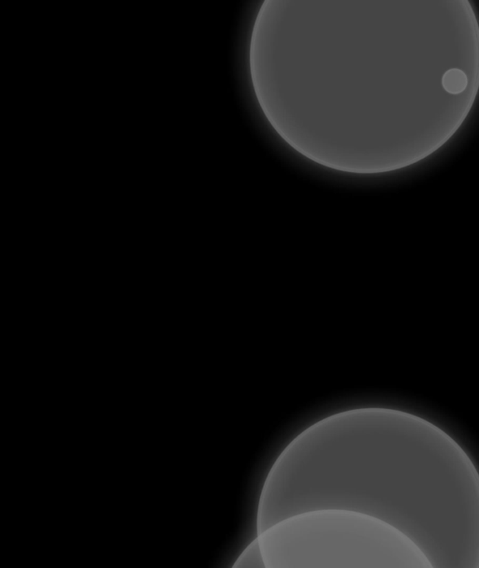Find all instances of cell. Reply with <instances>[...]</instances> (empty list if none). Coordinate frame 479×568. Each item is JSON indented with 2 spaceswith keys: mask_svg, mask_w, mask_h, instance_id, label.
I'll return each mask as SVG.
<instances>
[{
  "mask_svg": "<svg viewBox=\"0 0 479 568\" xmlns=\"http://www.w3.org/2000/svg\"><path fill=\"white\" fill-rule=\"evenodd\" d=\"M442 85L447 92L456 95L462 93L467 87V77L462 70H450L443 77Z\"/></svg>",
  "mask_w": 479,
  "mask_h": 568,
  "instance_id": "cell-3",
  "label": "cell"
},
{
  "mask_svg": "<svg viewBox=\"0 0 479 568\" xmlns=\"http://www.w3.org/2000/svg\"><path fill=\"white\" fill-rule=\"evenodd\" d=\"M266 568H433L399 529L348 509H317L257 535Z\"/></svg>",
  "mask_w": 479,
  "mask_h": 568,
  "instance_id": "cell-1",
  "label": "cell"
},
{
  "mask_svg": "<svg viewBox=\"0 0 479 568\" xmlns=\"http://www.w3.org/2000/svg\"><path fill=\"white\" fill-rule=\"evenodd\" d=\"M234 568H266L259 539H254L236 560Z\"/></svg>",
  "mask_w": 479,
  "mask_h": 568,
  "instance_id": "cell-2",
  "label": "cell"
}]
</instances>
